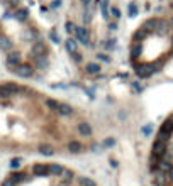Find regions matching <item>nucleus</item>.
Instances as JSON below:
<instances>
[{"mask_svg": "<svg viewBox=\"0 0 173 186\" xmlns=\"http://www.w3.org/2000/svg\"><path fill=\"white\" fill-rule=\"evenodd\" d=\"M0 49L10 51V49H12V41H10L9 37H5V36H0Z\"/></svg>", "mask_w": 173, "mask_h": 186, "instance_id": "14", "label": "nucleus"}, {"mask_svg": "<svg viewBox=\"0 0 173 186\" xmlns=\"http://www.w3.org/2000/svg\"><path fill=\"white\" fill-rule=\"evenodd\" d=\"M20 59H22L20 58V53H9V56H7V64L16 68V66L20 64Z\"/></svg>", "mask_w": 173, "mask_h": 186, "instance_id": "9", "label": "nucleus"}, {"mask_svg": "<svg viewBox=\"0 0 173 186\" xmlns=\"http://www.w3.org/2000/svg\"><path fill=\"white\" fill-rule=\"evenodd\" d=\"M46 53H48V49H46V46L42 44V42L36 41L34 44H32V54L34 56H46Z\"/></svg>", "mask_w": 173, "mask_h": 186, "instance_id": "8", "label": "nucleus"}, {"mask_svg": "<svg viewBox=\"0 0 173 186\" xmlns=\"http://www.w3.org/2000/svg\"><path fill=\"white\" fill-rule=\"evenodd\" d=\"M170 134H173V119H171V117H170V119H166L163 124H161V127H160V137H158V139H161V141L166 142Z\"/></svg>", "mask_w": 173, "mask_h": 186, "instance_id": "2", "label": "nucleus"}, {"mask_svg": "<svg viewBox=\"0 0 173 186\" xmlns=\"http://www.w3.org/2000/svg\"><path fill=\"white\" fill-rule=\"evenodd\" d=\"M86 73L88 74H99L100 73V66L97 63H88L86 64Z\"/></svg>", "mask_w": 173, "mask_h": 186, "instance_id": "19", "label": "nucleus"}, {"mask_svg": "<svg viewBox=\"0 0 173 186\" xmlns=\"http://www.w3.org/2000/svg\"><path fill=\"white\" fill-rule=\"evenodd\" d=\"M170 24H171V27H173V15H171V19H170Z\"/></svg>", "mask_w": 173, "mask_h": 186, "instance_id": "38", "label": "nucleus"}, {"mask_svg": "<svg viewBox=\"0 0 173 186\" xmlns=\"http://www.w3.org/2000/svg\"><path fill=\"white\" fill-rule=\"evenodd\" d=\"M156 186H166L168 181H170V176H168V173H163V171H160V173L156 174Z\"/></svg>", "mask_w": 173, "mask_h": 186, "instance_id": "12", "label": "nucleus"}, {"mask_svg": "<svg viewBox=\"0 0 173 186\" xmlns=\"http://www.w3.org/2000/svg\"><path fill=\"white\" fill-rule=\"evenodd\" d=\"M64 27H66L68 32H73L75 31V24L73 22H66V26H64Z\"/></svg>", "mask_w": 173, "mask_h": 186, "instance_id": "31", "label": "nucleus"}, {"mask_svg": "<svg viewBox=\"0 0 173 186\" xmlns=\"http://www.w3.org/2000/svg\"><path fill=\"white\" fill-rule=\"evenodd\" d=\"M171 166H173V164H171V163H170V161H168V159H163V161H160V171H163V173H170Z\"/></svg>", "mask_w": 173, "mask_h": 186, "instance_id": "21", "label": "nucleus"}, {"mask_svg": "<svg viewBox=\"0 0 173 186\" xmlns=\"http://www.w3.org/2000/svg\"><path fill=\"white\" fill-rule=\"evenodd\" d=\"M165 151H166V142L161 141V139H156V142H154L153 146V157H163L165 156Z\"/></svg>", "mask_w": 173, "mask_h": 186, "instance_id": "5", "label": "nucleus"}, {"mask_svg": "<svg viewBox=\"0 0 173 186\" xmlns=\"http://www.w3.org/2000/svg\"><path fill=\"white\" fill-rule=\"evenodd\" d=\"M20 164H22V159H20V157H14V159H10V167H12V169L20 167Z\"/></svg>", "mask_w": 173, "mask_h": 186, "instance_id": "25", "label": "nucleus"}, {"mask_svg": "<svg viewBox=\"0 0 173 186\" xmlns=\"http://www.w3.org/2000/svg\"><path fill=\"white\" fill-rule=\"evenodd\" d=\"M151 130H153V127H151V125H148V127H143V134H146V135H149Z\"/></svg>", "mask_w": 173, "mask_h": 186, "instance_id": "32", "label": "nucleus"}, {"mask_svg": "<svg viewBox=\"0 0 173 186\" xmlns=\"http://www.w3.org/2000/svg\"><path fill=\"white\" fill-rule=\"evenodd\" d=\"M78 132H80L83 137H90L92 135V125L86 122H80L78 124Z\"/></svg>", "mask_w": 173, "mask_h": 186, "instance_id": "11", "label": "nucleus"}, {"mask_svg": "<svg viewBox=\"0 0 173 186\" xmlns=\"http://www.w3.org/2000/svg\"><path fill=\"white\" fill-rule=\"evenodd\" d=\"M73 59H75V61H82V56L77 53V54H73Z\"/></svg>", "mask_w": 173, "mask_h": 186, "instance_id": "36", "label": "nucleus"}, {"mask_svg": "<svg viewBox=\"0 0 173 186\" xmlns=\"http://www.w3.org/2000/svg\"><path fill=\"white\" fill-rule=\"evenodd\" d=\"M68 151L73 152V154H77V152L82 151V144H80L78 141H71L70 144H68Z\"/></svg>", "mask_w": 173, "mask_h": 186, "instance_id": "18", "label": "nucleus"}, {"mask_svg": "<svg viewBox=\"0 0 173 186\" xmlns=\"http://www.w3.org/2000/svg\"><path fill=\"white\" fill-rule=\"evenodd\" d=\"M75 36H77V41L82 42L83 46L90 44V34L85 27H75Z\"/></svg>", "mask_w": 173, "mask_h": 186, "instance_id": "4", "label": "nucleus"}, {"mask_svg": "<svg viewBox=\"0 0 173 186\" xmlns=\"http://www.w3.org/2000/svg\"><path fill=\"white\" fill-rule=\"evenodd\" d=\"M168 176H170V181H173V166H171V169H170V173H168Z\"/></svg>", "mask_w": 173, "mask_h": 186, "instance_id": "37", "label": "nucleus"}, {"mask_svg": "<svg viewBox=\"0 0 173 186\" xmlns=\"http://www.w3.org/2000/svg\"><path fill=\"white\" fill-rule=\"evenodd\" d=\"M64 48H66V51L73 56V54L78 53V42L75 41V39H66V41H64Z\"/></svg>", "mask_w": 173, "mask_h": 186, "instance_id": "10", "label": "nucleus"}, {"mask_svg": "<svg viewBox=\"0 0 173 186\" xmlns=\"http://www.w3.org/2000/svg\"><path fill=\"white\" fill-rule=\"evenodd\" d=\"M49 37H51L53 41H55V44H58V42H60V39H58V36H56V32H55V31H53L51 34H49Z\"/></svg>", "mask_w": 173, "mask_h": 186, "instance_id": "33", "label": "nucleus"}, {"mask_svg": "<svg viewBox=\"0 0 173 186\" xmlns=\"http://www.w3.org/2000/svg\"><path fill=\"white\" fill-rule=\"evenodd\" d=\"M146 34H148V31L144 29V27H141V29H139V31L134 34V41H141V39H143Z\"/></svg>", "mask_w": 173, "mask_h": 186, "instance_id": "26", "label": "nucleus"}, {"mask_svg": "<svg viewBox=\"0 0 173 186\" xmlns=\"http://www.w3.org/2000/svg\"><path fill=\"white\" fill-rule=\"evenodd\" d=\"M22 91V88L17 87L16 83H3L0 85V98H12L14 95Z\"/></svg>", "mask_w": 173, "mask_h": 186, "instance_id": "1", "label": "nucleus"}, {"mask_svg": "<svg viewBox=\"0 0 173 186\" xmlns=\"http://www.w3.org/2000/svg\"><path fill=\"white\" fill-rule=\"evenodd\" d=\"M63 171L64 167L61 164H49V174H55V176H63Z\"/></svg>", "mask_w": 173, "mask_h": 186, "instance_id": "13", "label": "nucleus"}, {"mask_svg": "<svg viewBox=\"0 0 173 186\" xmlns=\"http://www.w3.org/2000/svg\"><path fill=\"white\" fill-rule=\"evenodd\" d=\"M63 176H64L63 180L70 183V181H71V178H73V173H71V171H68V169H64V171H63Z\"/></svg>", "mask_w": 173, "mask_h": 186, "instance_id": "29", "label": "nucleus"}, {"mask_svg": "<svg viewBox=\"0 0 173 186\" xmlns=\"http://www.w3.org/2000/svg\"><path fill=\"white\" fill-rule=\"evenodd\" d=\"M99 59H102V61H110V58L105 56V54H99Z\"/></svg>", "mask_w": 173, "mask_h": 186, "instance_id": "35", "label": "nucleus"}, {"mask_svg": "<svg viewBox=\"0 0 173 186\" xmlns=\"http://www.w3.org/2000/svg\"><path fill=\"white\" fill-rule=\"evenodd\" d=\"M141 54V44L139 42H136L134 46H132V49H131V61H134L138 56Z\"/></svg>", "mask_w": 173, "mask_h": 186, "instance_id": "20", "label": "nucleus"}, {"mask_svg": "<svg viewBox=\"0 0 173 186\" xmlns=\"http://www.w3.org/2000/svg\"><path fill=\"white\" fill-rule=\"evenodd\" d=\"M39 152H41L42 156H53L55 154V149H53L49 144H41L39 146Z\"/></svg>", "mask_w": 173, "mask_h": 186, "instance_id": "15", "label": "nucleus"}, {"mask_svg": "<svg viewBox=\"0 0 173 186\" xmlns=\"http://www.w3.org/2000/svg\"><path fill=\"white\" fill-rule=\"evenodd\" d=\"M46 105H48L51 110H56V112H58V107H60V102H56V100L48 98V100H46Z\"/></svg>", "mask_w": 173, "mask_h": 186, "instance_id": "24", "label": "nucleus"}, {"mask_svg": "<svg viewBox=\"0 0 173 186\" xmlns=\"http://www.w3.org/2000/svg\"><path fill=\"white\" fill-rule=\"evenodd\" d=\"M136 73H138L139 78H146L153 73V66L151 64H138L136 66Z\"/></svg>", "mask_w": 173, "mask_h": 186, "instance_id": "6", "label": "nucleus"}, {"mask_svg": "<svg viewBox=\"0 0 173 186\" xmlns=\"http://www.w3.org/2000/svg\"><path fill=\"white\" fill-rule=\"evenodd\" d=\"M100 10H102V17L104 19H109V0H102V2H100Z\"/></svg>", "mask_w": 173, "mask_h": 186, "instance_id": "17", "label": "nucleus"}, {"mask_svg": "<svg viewBox=\"0 0 173 186\" xmlns=\"http://www.w3.org/2000/svg\"><path fill=\"white\" fill-rule=\"evenodd\" d=\"M32 173L36 176H48L49 174V164H34Z\"/></svg>", "mask_w": 173, "mask_h": 186, "instance_id": "7", "label": "nucleus"}, {"mask_svg": "<svg viewBox=\"0 0 173 186\" xmlns=\"http://www.w3.org/2000/svg\"><path fill=\"white\" fill-rule=\"evenodd\" d=\"M24 178H26V174H12V176H10V180H12L14 183H19V181H22Z\"/></svg>", "mask_w": 173, "mask_h": 186, "instance_id": "28", "label": "nucleus"}, {"mask_svg": "<svg viewBox=\"0 0 173 186\" xmlns=\"http://www.w3.org/2000/svg\"><path fill=\"white\" fill-rule=\"evenodd\" d=\"M78 183L82 186H95V181H93L92 178H86V176H80L78 178Z\"/></svg>", "mask_w": 173, "mask_h": 186, "instance_id": "23", "label": "nucleus"}, {"mask_svg": "<svg viewBox=\"0 0 173 186\" xmlns=\"http://www.w3.org/2000/svg\"><path fill=\"white\" fill-rule=\"evenodd\" d=\"M136 15H138V5L129 3V17H136Z\"/></svg>", "mask_w": 173, "mask_h": 186, "instance_id": "27", "label": "nucleus"}, {"mask_svg": "<svg viewBox=\"0 0 173 186\" xmlns=\"http://www.w3.org/2000/svg\"><path fill=\"white\" fill-rule=\"evenodd\" d=\"M82 2H83V3H85V5H86V3H88V0H82Z\"/></svg>", "mask_w": 173, "mask_h": 186, "instance_id": "39", "label": "nucleus"}, {"mask_svg": "<svg viewBox=\"0 0 173 186\" xmlns=\"http://www.w3.org/2000/svg\"><path fill=\"white\" fill-rule=\"evenodd\" d=\"M27 15H29L27 9H19V10L16 12V19H17V20H20V22H24V20L27 19Z\"/></svg>", "mask_w": 173, "mask_h": 186, "instance_id": "22", "label": "nucleus"}, {"mask_svg": "<svg viewBox=\"0 0 173 186\" xmlns=\"http://www.w3.org/2000/svg\"><path fill=\"white\" fill-rule=\"evenodd\" d=\"M110 14H112V17H115V19H121V10L119 9H110Z\"/></svg>", "mask_w": 173, "mask_h": 186, "instance_id": "30", "label": "nucleus"}, {"mask_svg": "<svg viewBox=\"0 0 173 186\" xmlns=\"http://www.w3.org/2000/svg\"><path fill=\"white\" fill-rule=\"evenodd\" d=\"M14 73H16L17 76H20V78H31L32 74H34V70H32L31 64H22L20 63L19 66H16Z\"/></svg>", "mask_w": 173, "mask_h": 186, "instance_id": "3", "label": "nucleus"}, {"mask_svg": "<svg viewBox=\"0 0 173 186\" xmlns=\"http://www.w3.org/2000/svg\"><path fill=\"white\" fill-rule=\"evenodd\" d=\"M58 113H61V115H71V113H73V108H71L70 105H66V103H60Z\"/></svg>", "mask_w": 173, "mask_h": 186, "instance_id": "16", "label": "nucleus"}, {"mask_svg": "<svg viewBox=\"0 0 173 186\" xmlns=\"http://www.w3.org/2000/svg\"><path fill=\"white\" fill-rule=\"evenodd\" d=\"M2 186H16V183H14V181L12 180H10V178H9V180H7V181H3V184Z\"/></svg>", "mask_w": 173, "mask_h": 186, "instance_id": "34", "label": "nucleus"}]
</instances>
